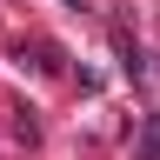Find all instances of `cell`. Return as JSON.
Returning <instances> with one entry per match:
<instances>
[{
	"label": "cell",
	"mask_w": 160,
	"mask_h": 160,
	"mask_svg": "<svg viewBox=\"0 0 160 160\" xmlns=\"http://www.w3.org/2000/svg\"><path fill=\"white\" fill-rule=\"evenodd\" d=\"M140 160H160V113H147V127H140Z\"/></svg>",
	"instance_id": "6da1fadb"
}]
</instances>
